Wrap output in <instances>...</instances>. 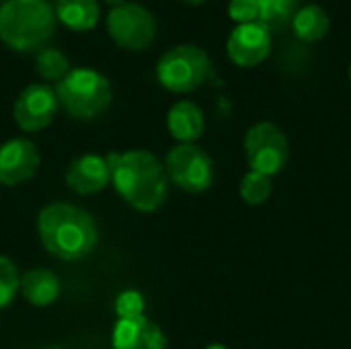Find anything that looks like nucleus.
Wrapping results in <instances>:
<instances>
[{
    "instance_id": "2",
    "label": "nucleus",
    "mask_w": 351,
    "mask_h": 349,
    "mask_svg": "<svg viewBox=\"0 0 351 349\" xmlns=\"http://www.w3.org/2000/svg\"><path fill=\"white\" fill-rule=\"evenodd\" d=\"M37 232L43 249L60 261H78L90 255L99 243L95 218L74 206L56 202L37 216Z\"/></svg>"
},
{
    "instance_id": "20",
    "label": "nucleus",
    "mask_w": 351,
    "mask_h": 349,
    "mask_svg": "<svg viewBox=\"0 0 351 349\" xmlns=\"http://www.w3.org/2000/svg\"><path fill=\"white\" fill-rule=\"evenodd\" d=\"M274 193V183L271 177L257 173V171H249L243 181H241V197L245 200V204L249 206H261L265 204Z\"/></svg>"
},
{
    "instance_id": "4",
    "label": "nucleus",
    "mask_w": 351,
    "mask_h": 349,
    "mask_svg": "<svg viewBox=\"0 0 351 349\" xmlns=\"http://www.w3.org/2000/svg\"><path fill=\"white\" fill-rule=\"evenodd\" d=\"M56 97L60 107L78 121H90L103 115L113 99L107 76L93 68H72L58 84Z\"/></svg>"
},
{
    "instance_id": "28",
    "label": "nucleus",
    "mask_w": 351,
    "mask_h": 349,
    "mask_svg": "<svg viewBox=\"0 0 351 349\" xmlns=\"http://www.w3.org/2000/svg\"><path fill=\"white\" fill-rule=\"evenodd\" d=\"M350 80H351V64H350Z\"/></svg>"
},
{
    "instance_id": "18",
    "label": "nucleus",
    "mask_w": 351,
    "mask_h": 349,
    "mask_svg": "<svg viewBox=\"0 0 351 349\" xmlns=\"http://www.w3.org/2000/svg\"><path fill=\"white\" fill-rule=\"evenodd\" d=\"M257 6L259 23H263L271 31L292 23L296 10L300 8V0H257Z\"/></svg>"
},
{
    "instance_id": "9",
    "label": "nucleus",
    "mask_w": 351,
    "mask_h": 349,
    "mask_svg": "<svg viewBox=\"0 0 351 349\" xmlns=\"http://www.w3.org/2000/svg\"><path fill=\"white\" fill-rule=\"evenodd\" d=\"M58 109L60 103L56 97V88L43 82H35L25 86L16 97L12 117L23 132H41L53 121Z\"/></svg>"
},
{
    "instance_id": "17",
    "label": "nucleus",
    "mask_w": 351,
    "mask_h": 349,
    "mask_svg": "<svg viewBox=\"0 0 351 349\" xmlns=\"http://www.w3.org/2000/svg\"><path fill=\"white\" fill-rule=\"evenodd\" d=\"M292 29L294 35L302 41V43H315L321 41L331 27V19L327 14V10L319 4H304L296 10L294 19H292Z\"/></svg>"
},
{
    "instance_id": "7",
    "label": "nucleus",
    "mask_w": 351,
    "mask_h": 349,
    "mask_svg": "<svg viewBox=\"0 0 351 349\" xmlns=\"http://www.w3.org/2000/svg\"><path fill=\"white\" fill-rule=\"evenodd\" d=\"M245 154L251 171L274 177L288 165L290 144L280 125L271 121H259L245 134Z\"/></svg>"
},
{
    "instance_id": "3",
    "label": "nucleus",
    "mask_w": 351,
    "mask_h": 349,
    "mask_svg": "<svg viewBox=\"0 0 351 349\" xmlns=\"http://www.w3.org/2000/svg\"><path fill=\"white\" fill-rule=\"evenodd\" d=\"M56 31V12L47 0H6L0 6V41L21 53L43 49Z\"/></svg>"
},
{
    "instance_id": "21",
    "label": "nucleus",
    "mask_w": 351,
    "mask_h": 349,
    "mask_svg": "<svg viewBox=\"0 0 351 349\" xmlns=\"http://www.w3.org/2000/svg\"><path fill=\"white\" fill-rule=\"evenodd\" d=\"M21 288V276L12 259L0 255V309H6Z\"/></svg>"
},
{
    "instance_id": "29",
    "label": "nucleus",
    "mask_w": 351,
    "mask_h": 349,
    "mask_svg": "<svg viewBox=\"0 0 351 349\" xmlns=\"http://www.w3.org/2000/svg\"><path fill=\"white\" fill-rule=\"evenodd\" d=\"M2 4H4V0H0V6H2Z\"/></svg>"
},
{
    "instance_id": "25",
    "label": "nucleus",
    "mask_w": 351,
    "mask_h": 349,
    "mask_svg": "<svg viewBox=\"0 0 351 349\" xmlns=\"http://www.w3.org/2000/svg\"><path fill=\"white\" fill-rule=\"evenodd\" d=\"M181 2H185V4H191V6H197V4H204L206 0H181Z\"/></svg>"
},
{
    "instance_id": "27",
    "label": "nucleus",
    "mask_w": 351,
    "mask_h": 349,
    "mask_svg": "<svg viewBox=\"0 0 351 349\" xmlns=\"http://www.w3.org/2000/svg\"><path fill=\"white\" fill-rule=\"evenodd\" d=\"M43 349H64V348H56V346H51V348H43Z\"/></svg>"
},
{
    "instance_id": "22",
    "label": "nucleus",
    "mask_w": 351,
    "mask_h": 349,
    "mask_svg": "<svg viewBox=\"0 0 351 349\" xmlns=\"http://www.w3.org/2000/svg\"><path fill=\"white\" fill-rule=\"evenodd\" d=\"M115 313L119 319H134L144 315V296L136 290H125L115 300Z\"/></svg>"
},
{
    "instance_id": "24",
    "label": "nucleus",
    "mask_w": 351,
    "mask_h": 349,
    "mask_svg": "<svg viewBox=\"0 0 351 349\" xmlns=\"http://www.w3.org/2000/svg\"><path fill=\"white\" fill-rule=\"evenodd\" d=\"M111 8H115V6H121V4H125L128 0H105Z\"/></svg>"
},
{
    "instance_id": "11",
    "label": "nucleus",
    "mask_w": 351,
    "mask_h": 349,
    "mask_svg": "<svg viewBox=\"0 0 351 349\" xmlns=\"http://www.w3.org/2000/svg\"><path fill=\"white\" fill-rule=\"evenodd\" d=\"M41 156L27 138H12L0 146V183L14 187L35 177Z\"/></svg>"
},
{
    "instance_id": "15",
    "label": "nucleus",
    "mask_w": 351,
    "mask_h": 349,
    "mask_svg": "<svg viewBox=\"0 0 351 349\" xmlns=\"http://www.w3.org/2000/svg\"><path fill=\"white\" fill-rule=\"evenodd\" d=\"M23 298L33 306H49L60 296V280L51 269L35 267L21 278Z\"/></svg>"
},
{
    "instance_id": "12",
    "label": "nucleus",
    "mask_w": 351,
    "mask_h": 349,
    "mask_svg": "<svg viewBox=\"0 0 351 349\" xmlns=\"http://www.w3.org/2000/svg\"><path fill=\"white\" fill-rule=\"evenodd\" d=\"M66 183L80 195H93L103 191L111 183V169L105 156L82 154L66 169Z\"/></svg>"
},
{
    "instance_id": "19",
    "label": "nucleus",
    "mask_w": 351,
    "mask_h": 349,
    "mask_svg": "<svg viewBox=\"0 0 351 349\" xmlns=\"http://www.w3.org/2000/svg\"><path fill=\"white\" fill-rule=\"evenodd\" d=\"M35 68L39 76L49 82H60L72 70L68 56L58 47H43L35 58Z\"/></svg>"
},
{
    "instance_id": "10",
    "label": "nucleus",
    "mask_w": 351,
    "mask_h": 349,
    "mask_svg": "<svg viewBox=\"0 0 351 349\" xmlns=\"http://www.w3.org/2000/svg\"><path fill=\"white\" fill-rule=\"evenodd\" d=\"M271 51V31L263 23L237 25L226 41V53L241 68L259 66Z\"/></svg>"
},
{
    "instance_id": "14",
    "label": "nucleus",
    "mask_w": 351,
    "mask_h": 349,
    "mask_svg": "<svg viewBox=\"0 0 351 349\" xmlns=\"http://www.w3.org/2000/svg\"><path fill=\"white\" fill-rule=\"evenodd\" d=\"M167 128L179 144H195L206 130V117L197 103L177 101L167 115Z\"/></svg>"
},
{
    "instance_id": "23",
    "label": "nucleus",
    "mask_w": 351,
    "mask_h": 349,
    "mask_svg": "<svg viewBox=\"0 0 351 349\" xmlns=\"http://www.w3.org/2000/svg\"><path fill=\"white\" fill-rule=\"evenodd\" d=\"M228 14L237 25L259 23V6L257 0H230Z\"/></svg>"
},
{
    "instance_id": "8",
    "label": "nucleus",
    "mask_w": 351,
    "mask_h": 349,
    "mask_svg": "<svg viewBox=\"0 0 351 349\" xmlns=\"http://www.w3.org/2000/svg\"><path fill=\"white\" fill-rule=\"evenodd\" d=\"M167 177L183 191L204 193L214 183V160L197 144H177L165 160Z\"/></svg>"
},
{
    "instance_id": "26",
    "label": "nucleus",
    "mask_w": 351,
    "mask_h": 349,
    "mask_svg": "<svg viewBox=\"0 0 351 349\" xmlns=\"http://www.w3.org/2000/svg\"><path fill=\"white\" fill-rule=\"evenodd\" d=\"M206 349H228L226 346H222V344H212V346H208Z\"/></svg>"
},
{
    "instance_id": "1",
    "label": "nucleus",
    "mask_w": 351,
    "mask_h": 349,
    "mask_svg": "<svg viewBox=\"0 0 351 349\" xmlns=\"http://www.w3.org/2000/svg\"><path fill=\"white\" fill-rule=\"evenodd\" d=\"M105 158L111 169V183L125 204L138 212H154L165 204L169 177L156 154L136 148L109 152Z\"/></svg>"
},
{
    "instance_id": "13",
    "label": "nucleus",
    "mask_w": 351,
    "mask_h": 349,
    "mask_svg": "<svg viewBox=\"0 0 351 349\" xmlns=\"http://www.w3.org/2000/svg\"><path fill=\"white\" fill-rule=\"evenodd\" d=\"M113 349H167V335L150 319H119L111 335Z\"/></svg>"
},
{
    "instance_id": "16",
    "label": "nucleus",
    "mask_w": 351,
    "mask_h": 349,
    "mask_svg": "<svg viewBox=\"0 0 351 349\" xmlns=\"http://www.w3.org/2000/svg\"><path fill=\"white\" fill-rule=\"evenodd\" d=\"M53 12L72 31H90L101 19L99 0H56Z\"/></svg>"
},
{
    "instance_id": "5",
    "label": "nucleus",
    "mask_w": 351,
    "mask_h": 349,
    "mask_svg": "<svg viewBox=\"0 0 351 349\" xmlns=\"http://www.w3.org/2000/svg\"><path fill=\"white\" fill-rule=\"evenodd\" d=\"M212 74V60L206 49L193 43H181L162 53L156 64L158 82L171 93H191Z\"/></svg>"
},
{
    "instance_id": "6",
    "label": "nucleus",
    "mask_w": 351,
    "mask_h": 349,
    "mask_svg": "<svg viewBox=\"0 0 351 349\" xmlns=\"http://www.w3.org/2000/svg\"><path fill=\"white\" fill-rule=\"evenodd\" d=\"M107 31L109 37L119 47L130 51H142L154 43L158 33V23L144 4L125 2L109 10Z\"/></svg>"
}]
</instances>
